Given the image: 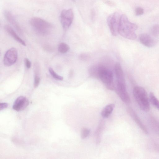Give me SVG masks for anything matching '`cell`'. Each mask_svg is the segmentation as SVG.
<instances>
[{
    "label": "cell",
    "mask_w": 159,
    "mask_h": 159,
    "mask_svg": "<svg viewBox=\"0 0 159 159\" xmlns=\"http://www.w3.org/2000/svg\"><path fill=\"white\" fill-rule=\"evenodd\" d=\"M149 98L150 102L159 110V101L153 93H150Z\"/></svg>",
    "instance_id": "17"
},
{
    "label": "cell",
    "mask_w": 159,
    "mask_h": 159,
    "mask_svg": "<svg viewBox=\"0 0 159 159\" xmlns=\"http://www.w3.org/2000/svg\"><path fill=\"white\" fill-rule=\"evenodd\" d=\"M74 18V13L71 9H64L61 13L60 20L63 28L68 29L71 25Z\"/></svg>",
    "instance_id": "6"
},
{
    "label": "cell",
    "mask_w": 159,
    "mask_h": 159,
    "mask_svg": "<svg viewBox=\"0 0 159 159\" xmlns=\"http://www.w3.org/2000/svg\"><path fill=\"white\" fill-rule=\"evenodd\" d=\"M25 63L27 68L29 69L31 67V62L28 58H26L25 59Z\"/></svg>",
    "instance_id": "24"
},
{
    "label": "cell",
    "mask_w": 159,
    "mask_h": 159,
    "mask_svg": "<svg viewBox=\"0 0 159 159\" xmlns=\"http://www.w3.org/2000/svg\"><path fill=\"white\" fill-rule=\"evenodd\" d=\"M139 40L143 45L148 48L154 46L157 43V40L156 39L146 33L140 34L139 36Z\"/></svg>",
    "instance_id": "9"
},
{
    "label": "cell",
    "mask_w": 159,
    "mask_h": 159,
    "mask_svg": "<svg viewBox=\"0 0 159 159\" xmlns=\"http://www.w3.org/2000/svg\"><path fill=\"white\" fill-rule=\"evenodd\" d=\"M98 78L100 79L107 89L111 90L115 89L113 74L110 69L103 65H98Z\"/></svg>",
    "instance_id": "4"
},
{
    "label": "cell",
    "mask_w": 159,
    "mask_h": 159,
    "mask_svg": "<svg viewBox=\"0 0 159 159\" xmlns=\"http://www.w3.org/2000/svg\"><path fill=\"white\" fill-rule=\"evenodd\" d=\"M48 70L52 76L55 79L59 80H63V77L57 74L52 68L49 67Z\"/></svg>",
    "instance_id": "20"
},
{
    "label": "cell",
    "mask_w": 159,
    "mask_h": 159,
    "mask_svg": "<svg viewBox=\"0 0 159 159\" xmlns=\"http://www.w3.org/2000/svg\"><path fill=\"white\" fill-rule=\"evenodd\" d=\"M29 22L37 33L42 35L48 34L53 27L50 23L43 19L38 17L31 18Z\"/></svg>",
    "instance_id": "3"
},
{
    "label": "cell",
    "mask_w": 159,
    "mask_h": 159,
    "mask_svg": "<svg viewBox=\"0 0 159 159\" xmlns=\"http://www.w3.org/2000/svg\"><path fill=\"white\" fill-rule=\"evenodd\" d=\"M69 46L67 44L64 43H61L58 45V51L62 53L66 52L69 50Z\"/></svg>",
    "instance_id": "19"
},
{
    "label": "cell",
    "mask_w": 159,
    "mask_h": 159,
    "mask_svg": "<svg viewBox=\"0 0 159 159\" xmlns=\"http://www.w3.org/2000/svg\"><path fill=\"white\" fill-rule=\"evenodd\" d=\"M4 28L6 31L16 41L24 46H26L25 43L17 35L10 26L6 25L4 26Z\"/></svg>",
    "instance_id": "14"
},
{
    "label": "cell",
    "mask_w": 159,
    "mask_h": 159,
    "mask_svg": "<svg viewBox=\"0 0 159 159\" xmlns=\"http://www.w3.org/2000/svg\"><path fill=\"white\" fill-rule=\"evenodd\" d=\"M18 57L17 50L15 48H11L8 50L5 53L3 63L6 66H9L14 64L16 61Z\"/></svg>",
    "instance_id": "8"
},
{
    "label": "cell",
    "mask_w": 159,
    "mask_h": 159,
    "mask_svg": "<svg viewBox=\"0 0 159 159\" xmlns=\"http://www.w3.org/2000/svg\"><path fill=\"white\" fill-rule=\"evenodd\" d=\"M73 1H75V0H72Z\"/></svg>",
    "instance_id": "26"
},
{
    "label": "cell",
    "mask_w": 159,
    "mask_h": 159,
    "mask_svg": "<svg viewBox=\"0 0 159 159\" xmlns=\"http://www.w3.org/2000/svg\"><path fill=\"white\" fill-rule=\"evenodd\" d=\"M114 70L116 78V81L125 82L123 70L119 62H117L115 64Z\"/></svg>",
    "instance_id": "13"
},
{
    "label": "cell",
    "mask_w": 159,
    "mask_h": 159,
    "mask_svg": "<svg viewBox=\"0 0 159 159\" xmlns=\"http://www.w3.org/2000/svg\"><path fill=\"white\" fill-rule=\"evenodd\" d=\"M121 16L118 12H114L107 18L108 25L112 35L117 36L118 33V29Z\"/></svg>",
    "instance_id": "5"
},
{
    "label": "cell",
    "mask_w": 159,
    "mask_h": 159,
    "mask_svg": "<svg viewBox=\"0 0 159 159\" xmlns=\"http://www.w3.org/2000/svg\"><path fill=\"white\" fill-rule=\"evenodd\" d=\"M8 106V104L7 103H1L0 104V111L7 108Z\"/></svg>",
    "instance_id": "25"
},
{
    "label": "cell",
    "mask_w": 159,
    "mask_h": 159,
    "mask_svg": "<svg viewBox=\"0 0 159 159\" xmlns=\"http://www.w3.org/2000/svg\"><path fill=\"white\" fill-rule=\"evenodd\" d=\"M150 33L152 35L157 37L159 36V25L155 24L153 25L150 29Z\"/></svg>",
    "instance_id": "18"
},
{
    "label": "cell",
    "mask_w": 159,
    "mask_h": 159,
    "mask_svg": "<svg viewBox=\"0 0 159 159\" xmlns=\"http://www.w3.org/2000/svg\"><path fill=\"white\" fill-rule=\"evenodd\" d=\"M40 82V78L37 75H35L34 78V87L36 88L39 85Z\"/></svg>",
    "instance_id": "23"
},
{
    "label": "cell",
    "mask_w": 159,
    "mask_h": 159,
    "mask_svg": "<svg viewBox=\"0 0 159 159\" xmlns=\"http://www.w3.org/2000/svg\"><path fill=\"white\" fill-rule=\"evenodd\" d=\"M128 113L130 116L135 121L138 126L146 134H148V132L145 125L143 124L141 121L136 114V112L131 108H128L127 109Z\"/></svg>",
    "instance_id": "11"
},
{
    "label": "cell",
    "mask_w": 159,
    "mask_h": 159,
    "mask_svg": "<svg viewBox=\"0 0 159 159\" xmlns=\"http://www.w3.org/2000/svg\"><path fill=\"white\" fill-rule=\"evenodd\" d=\"M115 89L121 99L124 103L126 104H129L130 103V98L126 89L125 82L116 81Z\"/></svg>",
    "instance_id": "7"
},
{
    "label": "cell",
    "mask_w": 159,
    "mask_h": 159,
    "mask_svg": "<svg viewBox=\"0 0 159 159\" xmlns=\"http://www.w3.org/2000/svg\"><path fill=\"white\" fill-rule=\"evenodd\" d=\"M133 94L140 109L144 111H148L150 109V102L145 89L142 87L136 86L133 89Z\"/></svg>",
    "instance_id": "2"
},
{
    "label": "cell",
    "mask_w": 159,
    "mask_h": 159,
    "mask_svg": "<svg viewBox=\"0 0 159 159\" xmlns=\"http://www.w3.org/2000/svg\"><path fill=\"white\" fill-rule=\"evenodd\" d=\"M104 125V121L102 120L101 121L95 131V137L97 144H99L100 142L101 134L103 131Z\"/></svg>",
    "instance_id": "16"
},
{
    "label": "cell",
    "mask_w": 159,
    "mask_h": 159,
    "mask_svg": "<svg viewBox=\"0 0 159 159\" xmlns=\"http://www.w3.org/2000/svg\"><path fill=\"white\" fill-rule=\"evenodd\" d=\"M29 102L25 97L20 96L15 100L12 106L13 109L17 111L24 110L28 106Z\"/></svg>",
    "instance_id": "10"
},
{
    "label": "cell",
    "mask_w": 159,
    "mask_h": 159,
    "mask_svg": "<svg viewBox=\"0 0 159 159\" xmlns=\"http://www.w3.org/2000/svg\"><path fill=\"white\" fill-rule=\"evenodd\" d=\"M137 25L130 22L125 15L121 16L118 29V33L123 37L131 40H134L137 36L135 31Z\"/></svg>",
    "instance_id": "1"
},
{
    "label": "cell",
    "mask_w": 159,
    "mask_h": 159,
    "mask_svg": "<svg viewBox=\"0 0 159 159\" xmlns=\"http://www.w3.org/2000/svg\"><path fill=\"white\" fill-rule=\"evenodd\" d=\"M90 130L87 128H84L82 129L81 134V137L82 139H84L87 138L90 134Z\"/></svg>",
    "instance_id": "21"
},
{
    "label": "cell",
    "mask_w": 159,
    "mask_h": 159,
    "mask_svg": "<svg viewBox=\"0 0 159 159\" xmlns=\"http://www.w3.org/2000/svg\"><path fill=\"white\" fill-rule=\"evenodd\" d=\"M114 104H111L106 106L101 112V115L103 118H108L111 114L115 107Z\"/></svg>",
    "instance_id": "15"
},
{
    "label": "cell",
    "mask_w": 159,
    "mask_h": 159,
    "mask_svg": "<svg viewBox=\"0 0 159 159\" xmlns=\"http://www.w3.org/2000/svg\"><path fill=\"white\" fill-rule=\"evenodd\" d=\"M3 15L6 20L19 32H21V29L15 18L10 11L5 10Z\"/></svg>",
    "instance_id": "12"
},
{
    "label": "cell",
    "mask_w": 159,
    "mask_h": 159,
    "mask_svg": "<svg viewBox=\"0 0 159 159\" xmlns=\"http://www.w3.org/2000/svg\"><path fill=\"white\" fill-rule=\"evenodd\" d=\"M135 15L137 16H139L143 15L144 13V10L141 7H138L135 9Z\"/></svg>",
    "instance_id": "22"
}]
</instances>
